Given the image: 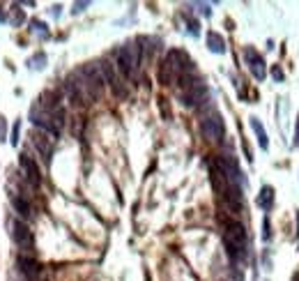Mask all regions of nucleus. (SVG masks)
<instances>
[{
    "instance_id": "1",
    "label": "nucleus",
    "mask_w": 299,
    "mask_h": 281,
    "mask_svg": "<svg viewBox=\"0 0 299 281\" xmlns=\"http://www.w3.org/2000/svg\"><path fill=\"white\" fill-rule=\"evenodd\" d=\"M223 240H225V249H228L230 258L239 261L246 253V230H244V226L239 221H228L225 224Z\"/></svg>"
},
{
    "instance_id": "2",
    "label": "nucleus",
    "mask_w": 299,
    "mask_h": 281,
    "mask_svg": "<svg viewBox=\"0 0 299 281\" xmlns=\"http://www.w3.org/2000/svg\"><path fill=\"white\" fill-rule=\"evenodd\" d=\"M138 64H141V46L129 41V44H124L122 49L118 51V67L124 76L131 78L133 72L138 69Z\"/></svg>"
},
{
    "instance_id": "3",
    "label": "nucleus",
    "mask_w": 299,
    "mask_h": 281,
    "mask_svg": "<svg viewBox=\"0 0 299 281\" xmlns=\"http://www.w3.org/2000/svg\"><path fill=\"white\" fill-rule=\"evenodd\" d=\"M97 67H99L104 83H108V85H110L113 95H115V97H120V99H124V97H127V88L122 85V81H120V76H118V72H115L113 64H110L108 60H101V62L97 64Z\"/></svg>"
},
{
    "instance_id": "4",
    "label": "nucleus",
    "mask_w": 299,
    "mask_h": 281,
    "mask_svg": "<svg viewBox=\"0 0 299 281\" xmlns=\"http://www.w3.org/2000/svg\"><path fill=\"white\" fill-rule=\"evenodd\" d=\"M200 132H202V136H205L207 141H221V138H223V134H225V127H223L221 115L212 113V115H207V118H202Z\"/></svg>"
},
{
    "instance_id": "5",
    "label": "nucleus",
    "mask_w": 299,
    "mask_h": 281,
    "mask_svg": "<svg viewBox=\"0 0 299 281\" xmlns=\"http://www.w3.org/2000/svg\"><path fill=\"white\" fill-rule=\"evenodd\" d=\"M244 58H246V64L248 69H251L253 78H258V81H262V78L267 76V67H265V60H262V55L258 53L256 49H244Z\"/></svg>"
},
{
    "instance_id": "6",
    "label": "nucleus",
    "mask_w": 299,
    "mask_h": 281,
    "mask_svg": "<svg viewBox=\"0 0 299 281\" xmlns=\"http://www.w3.org/2000/svg\"><path fill=\"white\" fill-rule=\"evenodd\" d=\"M30 141H32V145L37 147V152H39L41 157L51 159V152H53V138H51L49 134L41 132V129H35V132L30 134Z\"/></svg>"
},
{
    "instance_id": "7",
    "label": "nucleus",
    "mask_w": 299,
    "mask_h": 281,
    "mask_svg": "<svg viewBox=\"0 0 299 281\" xmlns=\"http://www.w3.org/2000/svg\"><path fill=\"white\" fill-rule=\"evenodd\" d=\"M18 166H21V170L26 173L28 182H30L32 187H39V182H41L39 168H37V164L32 161V157H28L26 152H21V157H18Z\"/></svg>"
},
{
    "instance_id": "8",
    "label": "nucleus",
    "mask_w": 299,
    "mask_h": 281,
    "mask_svg": "<svg viewBox=\"0 0 299 281\" xmlns=\"http://www.w3.org/2000/svg\"><path fill=\"white\" fill-rule=\"evenodd\" d=\"M18 270L26 274V279L28 281H37L39 279V274H41V267H39V263L35 261V258H30V256H18Z\"/></svg>"
},
{
    "instance_id": "9",
    "label": "nucleus",
    "mask_w": 299,
    "mask_h": 281,
    "mask_svg": "<svg viewBox=\"0 0 299 281\" xmlns=\"http://www.w3.org/2000/svg\"><path fill=\"white\" fill-rule=\"evenodd\" d=\"M12 237H14V242H16L18 247H23V249L32 247V233H30V228H28L23 221H14L12 224Z\"/></svg>"
},
{
    "instance_id": "10",
    "label": "nucleus",
    "mask_w": 299,
    "mask_h": 281,
    "mask_svg": "<svg viewBox=\"0 0 299 281\" xmlns=\"http://www.w3.org/2000/svg\"><path fill=\"white\" fill-rule=\"evenodd\" d=\"M251 129L256 132L260 147H262V150H267V147H269V141H267V132H265V127H262V122L258 118H251Z\"/></svg>"
},
{
    "instance_id": "11",
    "label": "nucleus",
    "mask_w": 299,
    "mask_h": 281,
    "mask_svg": "<svg viewBox=\"0 0 299 281\" xmlns=\"http://www.w3.org/2000/svg\"><path fill=\"white\" fill-rule=\"evenodd\" d=\"M12 207L16 210V214H21V217H30V203L26 201L23 196H18V193H14L12 196Z\"/></svg>"
},
{
    "instance_id": "12",
    "label": "nucleus",
    "mask_w": 299,
    "mask_h": 281,
    "mask_svg": "<svg viewBox=\"0 0 299 281\" xmlns=\"http://www.w3.org/2000/svg\"><path fill=\"white\" fill-rule=\"evenodd\" d=\"M258 205H260L262 210H271V205H274V189H271V187H262L260 189V196H258Z\"/></svg>"
},
{
    "instance_id": "13",
    "label": "nucleus",
    "mask_w": 299,
    "mask_h": 281,
    "mask_svg": "<svg viewBox=\"0 0 299 281\" xmlns=\"http://www.w3.org/2000/svg\"><path fill=\"white\" fill-rule=\"evenodd\" d=\"M207 46H210V51H214V53H223L225 51V41L219 32H210V35H207Z\"/></svg>"
},
{
    "instance_id": "14",
    "label": "nucleus",
    "mask_w": 299,
    "mask_h": 281,
    "mask_svg": "<svg viewBox=\"0 0 299 281\" xmlns=\"http://www.w3.org/2000/svg\"><path fill=\"white\" fill-rule=\"evenodd\" d=\"M9 12H12V18H9V21H12V26H21V23H23V12L18 9V5H14Z\"/></svg>"
},
{
    "instance_id": "15",
    "label": "nucleus",
    "mask_w": 299,
    "mask_h": 281,
    "mask_svg": "<svg viewBox=\"0 0 299 281\" xmlns=\"http://www.w3.org/2000/svg\"><path fill=\"white\" fill-rule=\"evenodd\" d=\"M46 64V55L44 53H37V55H32L30 58V67L32 69H41Z\"/></svg>"
},
{
    "instance_id": "16",
    "label": "nucleus",
    "mask_w": 299,
    "mask_h": 281,
    "mask_svg": "<svg viewBox=\"0 0 299 281\" xmlns=\"http://www.w3.org/2000/svg\"><path fill=\"white\" fill-rule=\"evenodd\" d=\"M30 26H32V30H35L37 32V35H49V30H46V23H41L39 21V18H32V21H30Z\"/></svg>"
},
{
    "instance_id": "17",
    "label": "nucleus",
    "mask_w": 299,
    "mask_h": 281,
    "mask_svg": "<svg viewBox=\"0 0 299 281\" xmlns=\"http://www.w3.org/2000/svg\"><path fill=\"white\" fill-rule=\"evenodd\" d=\"M18 132H21V122H14V129H12V138H9V143L12 145H18Z\"/></svg>"
},
{
    "instance_id": "18",
    "label": "nucleus",
    "mask_w": 299,
    "mask_h": 281,
    "mask_svg": "<svg viewBox=\"0 0 299 281\" xmlns=\"http://www.w3.org/2000/svg\"><path fill=\"white\" fill-rule=\"evenodd\" d=\"M0 141L7 143V120L0 118Z\"/></svg>"
},
{
    "instance_id": "19",
    "label": "nucleus",
    "mask_w": 299,
    "mask_h": 281,
    "mask_svg": "<svg viewBox=\"0 0 299 281\" xmlns=\"http://www.w3.org/2000/svg\"><path fill=\"white\" fill-rule=\"evenodd\" d=\"M189 32H191V35H198V30H200V26H198V21H193V18H189Z\"/></svg>"
},
{
    "instance_id": "20",
    "label": "nucleus",
    "mask_w": 299,
    "mask_h": 281,
    "mask_svg": "<svg viewBox=\"0 0 299 281\" xmlns=\"http://www.w3.org/2000/svg\"><path fill=\"white\" fill-rule=\"evenodd\" d=\"M271 76H274L276 81H283V72H281V67H271Z\"/></svg>"
},
{
    "instance_id": "21",
    "label": "nucleus",
    "mask_w": 299,
    "mask_h": 281,
    "mask_svg": "<svg viewBox=\"0 0 299 281\" xmlns=\"http://www.w3.org/2000/svg\"><path fill=\"white\" fill-rule=\"evenodd\" d=\"M262 226H265V233H262V237L269 240V219H267V217H265V224H262Z\"/></svg>"
},
{
    "instance_id": "22",
    "label": "nucleus",
    "mask_w": 299,
    "mask_h": 281,
    "mask_svg": "<svg viewBox=\"0 0 299 281\" xmlns=\"http://www.w3.org/2000/svg\"><path fill=\"white\" fill-rule=\"evenodd\" d=\"M87 7V3H76L74 5V14H78V12H83V9Z\"/></svg>"
},
{
    "instance_id": "23",
    "label": "nucleus",
    "mask_w": 299,
    "mask_h": 281,
    "mask_svg": "<svg viewBox=\"0 0 299 281\" xmlns=\"http://www.w3.org/2000/svg\"><path fill=\"white\" fill-rule=\"evenodd\" d=\"M5 21H7V14H5L3 9H0V23H5Z\"/></svg>"
},
{
    "instance_id": "24",
    "label": "nucleus",
    "mask_w": 299,
    "mask_h": 281,
    "mask_svg": "<svg viewBox=\"0 0 299 281\" xmlns=\"http://www.w3.org/2000/svg\"><path fill=\"white\" fill-rule=\"evenodd\" d=\"M292 281H299V270H297V272H294V274H292Z\"/></svg>"
},
{
    "instance_id": "25",
    "label": "nucleus",
    "mask_w": 299,
    "mask_h": 281,
    "mask_svg": "<svg viewBox=\"0 0 299 281\" xmlns=\"http://www.w3.org/2000/svg\"><path fill=\"white\" fill-rule=\"evenodd\" d=\"M297 224H299V212H297ZM297 235H299V230H297Z\"/></svg>"
}]
</instances>
